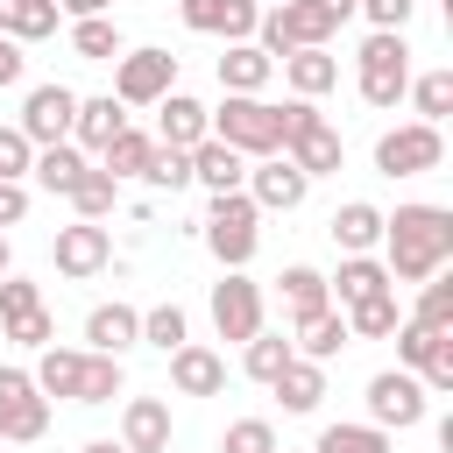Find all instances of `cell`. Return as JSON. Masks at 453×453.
Returning <instances> with one entry per match:
<instances>
[{
    "label": "cell",
    "mask_w": 453,
    "mask_h": 453,
    "mask_svg": "<svg viewBox=\"0 0 453 453\" xmlns=\"http://www.w3.org/2000/svg\"><path fill=\"white\" fill-rule=\"evenodd\" d=\"M191 184H205V191H241V184H248V156L205 134V142L191 149Z\"/></svg>",
    "instance_id": "22"
},
{
    "label": "cell",
    "mask_w": 453,
    "mask_h": 453,
    "mask_svg": "<svg viewBox=\"0 0 453 453\" xmlns=\"http://www.w3.org/2000/svg\"><path fill=\"white\" fill-rule=\"evenodd\" d=\"M64 198H71V212H78V219H106V212L120 205V184H113L99 163H85V177H78Z\"/></svg>",
    "instance_id": "35"
},
{
    "label": "cell",
    "mask_w": 453,
    "mask_h": 453,
    "mask_svg": "<svg viewBox=\"0 0 453 453\" xmlns=\"http://www.w3.org/2000/svg\"><path fill=\"white\" fill-rule=\"evenodd\" d=\"M396 290H375V297H361V304H347V333L354 340H389L396 333Z\"/></svg>",
    "instance_id": "37"
},
{
    "label": "cell",
    "mask_w": 453,
    "mask_h": 453,
    "mask_svg": "<svg viewBox=\"0 0 453 453\" xmlns=\"http://www.w3.org/2000/svg\"><path fill=\"white\" fill-rule=\"evenodd\" d=\"M28 375H35V389H42V396H71V403H78L85 347H57V340H50V347H35V368H28Z\"/></svg>",
    "instance_id": "28"
},
{
    "label": "cell",
    "mask_w": 453,
    "mask_h": 453,
    "mask_svg": "<svg viewBox=\"0 0 453 453\" xmlns=\"http://www.w3.org/2000/svg\"><path fill=\"white\" fill-rule=\"evenodd\" d=\"M28 163H35V142L21 127H0V184H28Z\"/></svg>",
    "instance_id": "45"
},
{
    "label": "cell",
    "mask_w": 453,
    "mask_h": 453,
    "mask_svg": "<svg viewBox=\"0 0 453 453\" xmlns=\"http://www.w3.org/2000/svg\"><path fill=\"white\" fill-rule=\"evenodd\" d=\"M85 163H92V156H85L78 142H50V149H35V163H28V177H35V184H42L50 198H64V191H71V184L85 177Z\"/></svg>",
    "instance_id": "29"
},
{
    "label": "cell",
    "mask_w": 453,
    "mask_h": 453,
    "mask_svg": "<svg viewBox=\"0 0 453 453\" xmlns=\"http://www.w3.org/2000/svg\"><path fill=\"white\" fill-rule=\"evenodd\" d=\"M276 113H283V156H290L304 177H333V170L347 163V142H340V127L319 113V99H297V92H290Z\"/></svg>",
    "instance_id": "4"
},
{
    "label": "cell",
    "mask_w": 453,
    "mask_h": 453,
    "mask_svg": "<svg viewBox=\"0 0 453 453\" xmlns=\"http://www.w3.org/2000/svg\"><path fill=\"white\" fill-rule=\"evenodd\" d=\"M14 269V248H7V226H0V276Z\"/></svg>",
    "instance_id": "52"
},
{
    "label": "cell",
    "mask_w": 453,
    "mask_h": 453,
    "mask_svg": "<svg viewBox=\"0 0 453 453\" xmlns=\"http://www.w3.org/2000/svg\"><path fill=\"white\" fill-rule=\"evenodd\" d=\"M403 85H411V42H403V28H368L361 57H354V92L375 113H389L403 99Z\"/></svg>",
    "instance_id": "5"
},
{
    "label": "cell",
    "mask_w": 453,
    "mask_h": 453,
    "mask_svg": "<svg viewBox=\"0 0 453 453\" xmlns=\"http://www.w3.org/2000/svg\"><path fill=\"white\" fill-rule=\"evenodd\" d=\"M276 78V57L262 50V42H226V57H219V92H262Z\"/></svg>",
    "instance_id": "26"
},
{
    "label": "cell",
    "mask_w": 453,
    "mask_h": 453,
    "mask_svg": "<svg viewBox=\"0 0 453 453\" xmlns=\"http://www.w3.org/2000/svg\"><path fill=\"white\" fill-rule=\"evenodd\" d=\"M382 269H389V283H425L432 269H446L453 262V212L446 205H425V198H411V205H396V212H382Z\"/></svg>",
    "instance_id": "1"
},
{
    "label": "cell",
    "mask_w": 453,
    "mask_h": 453,
    "mask_svg": "<svg viewBox=\"0 0 453 453\" xmlns=\"http://www.w3.org/2000/svg\"><path fill=\"white\" fill-rule=\"evenodd\" d=\"M50 432V396L28 368H0V446H35Z\"/></svg>",
    "instance_id": "11"
},
{
    "label": "cell",
    "mask_w": 453,
    "mask_h": 453,
    "mask_svg": "<svg viewBox=\"0 0 453 453\" xmlns=\"http://www.w3.org/2000/svg\"><path fill=\"white\" fill-rule=\"evenodd\" d=\"M290 326H297V340H290V347H297L304 361H333V354H340V347L354 340V333H347V311H340V304H326V311H304V319H290Z\"/></svg>",
    "instance_id": "25"
},
{
    "label": "cell",
    "mask_w": 453,
    "mask_h": 453,
    "mask_svg": "<svg viewBox=\"0 0 453 453\" xmlns=\"http://www.w3.org/2000/svg\"><path fill=\"white\" fill-rule=\"evenodd\" d=\"M269 389H276V403H283L290 418H311V411L326 403V361H304V354H290V361H283V375H276Z\"/></svg>",
    "instance_id": "20"
},
{
    "label": "cell",
    "mask_w": 453,
    "mask_h": 453,
    "mask_svg": "<svg viewBox=\"0 0 453 453\" xmlns=\"http://www.w3.org/2000/svg\"><path fill=\"white\" fill-rule=\"evenodd\" d=\"M57 14H71V21L78 14H113V0H57Z\"/></svg>",
    "instance_id": "50"
},
{
    "label": "cell",
    "mask_w": 453,
    "mask_h": 453,
    "mask_svg": "<svg viewBox=\"0 0 453 453\" xmlns=\"http://www.w3.org/2000/svg\"><path fill=\"white\" fill-rule=\"evenodd\" d=\"M276 453H283V446H276Z\"/></svg>",
    "instance_id": "54"
},
{
    "label": "cell",
    "mask_w": 453,
    "mask_h": 453,
    "mask_svg": "<svg viewBox=\"0 0 453 453\" xmlns=\"http://www.w3.org/2000/svg\"><path fill=\"white\" fill-rule=\"evenodd\" d=\"M403 99L418 106V120H432V127H446V113H453V71L439 64V71H411V85H403Z\"/></svg>",
    "instance_id": "33"
},
{
    "label": "cell",
    "mask_w": 453,
    "mask_h": 453,
    "mask_svg": "<svg viewBox=\"0 0 453 453\" xmlns=\"http://www.w3.org/2000/svg\"><path fill=\"white\" fill-rule=\"evenodd\" d=\"M205 134L241 149L248 163L255 156H283V113L262 99V92H226L219 106H205Z\"/></svg>",
    "instance_id": "2"
},
{
    "label": "cell",
    "mask_w": 453,
    "mask_h": 453,
    "mask_svg": "<svg viewBox=\"0 0 453 453\" xmlns=\"http://www.w3.org/2000/svg\"><path fill=\"white\" fill-rule=\"evenodd\" d=\"M78 453H127L120 439H92V446H78Z\"/></svg>",
    "instance_id": "51"
},
{
    "label": "cell",
    "mask_w": 453,
    "mask_h": 453,
    "mask_svg": "<svg viewBox=\"0 0 453 453\" xmlns=\"http://www.w3.org/2000/svg\"><path fill=\"white\" fill-rule=\"evenodd\" d=\"M290 354H297V347H290L283 333H269V326H262L255 340H241V368H248V382H262V389L283 375V361H290Z\"/></svg>",
    "instance_id": "34"
},
{
    "label": "cell",
    "mask_w": 453,
    "mask_h": 453,
    "mask_svg": "<svg viewBox=\"0 0 453 453\" xmlns=\"http://www.w3.org/2000/svg\"><path fill=\"white\" fill-rule=\"evenodd\" d=\"M127 127V106L113 99V92H92V99H78V113H71V142L85 149V156H99L113 134Z\"/></svg>",
    "instance_id": "19"
},
{
    "label": "cell",
    "mask_w": 453,
    "mask_h": 453,
    "mask_svg": "<svg viewBox=\"0 0 453 453\" xmlns=\"http://www.w3.org/2000/svg\"><path fill=\"white\" fill-rule=\"evenodd\" d=\"M156 142L163 149H198L205 142V106L191 92H163L156 99Z\"/></svg>",
    "instance_id": "21"
},
{
    "label": "cell",
    "mask_w": 453,
    "mask_h": 453,
    "mask_svg": "<svg viewBox=\"0 0 453 453\" xmlns=\"http://www.w3.org/2000/svg\"><path fill=\"white\" fill-rule=\"evenodd\" d=\"M120 446L127 453H170V403L163 396H127L120 403Z\"/></svg>",
    "instance_id": "18"
},
{
    "label": "cell",
    "mask_w": 453,
    "mask_h": 453,
    "mask_svg": "<svg viewBox=\"0 0 453 453\" xmlns=\"http://www.w3.org/2000/svg\"><path fill=\"white\" fill-rule=\"evenodd\" d=\"M35 304H42V283H28V276H14V269H7V276H0V326L28 319Z\"/></svg>",
    "instance_id": "44"
},
{
    "label": "cell",
    "mask_w": 453,
    "mask_h": 453,
    "mask_svg": "<svg viewBox=\"0 0 453 453\" xmlns=\"http://www.w3.org/2000/svg\"><path fill=\"white\" fill-rule=\"evenodd\" d=\"M170 389H177V396H219V389H226V361H219L212 347L184 340V347H170Z\"/></svg>",
    "instance_id": "17"
},
{
    "label": "cell",
    "mask_w": 453,
    "mask_h": 453,
    "mask_svg": "<svg viewBox=\"0 0 453 453\" xmlns=\"http://www.w3.org/2000/svg\"><path fill=\"white\" fill-rule=\"evenodd\" d=\"M177 21L191 35H226V42H255L262 0H177Z\"/></svg>",
    "instance_id": "15"
},
{
    "label": "cell",
    "mask_w": 453,
    "mask_h": 453,
    "mask_svg": "<svg viewBox=\"0 0 453 453\" xmlns=\"http://www.w3.org/2000/svg\"><path fill=\"white\" fill-rule=\"evenodd\" d=\"M0 333H7L14 347H28V354H35V347H50V340H57V319H50V304H35L28 319H14V326H0Z\"/></svg>",
    "instance_id": "46"
},
{
    "label": "cell",
    "mask_w": 453,
    "mask_h": 453,
    "mask_svg": "<svg viewBox=\"0 0 453 453\" xmlns=\"http://www.w3.org/2000/svg\"><path fill=\"white\" fill-rule=\"evenodd\" d=\"M368 425H382V432H411V425H425L432 418V396H425V382L411 375V368H382V375H368Z\"/></svg>",
    "instance_id": "9"
},
{
    "label": "cell",
    "mask_w": 453,
    "mask_h": 453,
    "mask_svg": "<svg viewBox=\"0 0 453 453\" xmlns=\"http://www.w3.org/2000/svg\"><path fill=\"white\" fill-rule=\"evenodd\" d=\"M311 453H389V432L382 425H326L311 439Z\"/></svg>",
    "instance_id": "39"
},
{
    "label": "cell",
    "mask_w": 453,
    "mask_h": 453,
    "mask_svg": "<svg viewBox=\"0 0 453 453\" xmlns=\"http://www.w3.org/2000/svg\"><path fill=\"white\" fill-rule=\"evenodd\" d=\"M21 78H28V57H21V42H14V35H0V92H7V85H21Z\"/></svg>",
    "instance_id": "48"
},
{
    "label": "cell",
    "mask_w": 453,
    "mask_h": 453,
    "mask_svg": "<svg viewBox=\"0 0 453 453\" xmlns=\"http://www.w3.org/2000/svg\"><path fill=\"white\" fill-rule=\"evenodd\" d=\"M205 311H212V333L219 340H255L262 333V319H269V304H262V283L248 276V269H219V283H212V297H205Z\"/></svg>",
    "instance_id": "7"
},
{
    "label": "cell",
    "mask_w": 453,
    "mask_h": 453,
    "mask_svg": "<svg viewBox=\"0 0 453 453\" xmlns=\"http://www.w3.org/2000/svg\"><path fill=\"white\" fill-rule=\"evenodd\" d=\"M57 0H0V35H14V42H42V35H57Z\"/></svg>",
    "instance_id": "31"
},
{
    "label": "cell",
    "mask_w": 453,
    "mask_h": 453,
    "mask_svg": "<svg viewBox=\"0 0 453 453\" xmlns=\"http://www.w3.org/2000/svg\"><path fill=\"white\" fill-rule=\"evenodd\" d=\"M354 14H368V28H411L418 0H354Z\"/></svg>",
    "instance_id": "47"
},
{
    "label": "cell",
    "mask_w": 453,
    "mask_h": 453,
    "mask_svg": "<svg viewBox=\"0 0 453 453\" xmlns=\"http://www.w3.org/2000/svg\"><path fill=\"white\" fill-rule=\"evenodd\" d=\"M163 92H177V57L142 42V50H120L113 57V99L120 106H156Z\"/></svg>",
    "instance_id": "10"
},
{
    "label": "cell",
    "mask_w": 453,
    "mask_h": 453,
    "mask_svg": "<svg viewBox=\"0 0 453 453\" xmlns=\"http://www.w3.org/2000/svg\"><path fill=\"white\" fill-rule=\"evenodd\" d=\"M340 28H347V14H333L326 0H276V7H262L255 42H262V50L283 64L290 50H326Z\"/></svg>",
    "instance_id": "3"
},
{
    "label": "cell",
    "mask_w": 453,
    "mask_h": 453,
    "mask_svg": "<svg viewBox=\"0 0 453 453\" xmlns=\"http://www.w3.org/2000/svg\"><path fill=\"white\" fill-rule=\"evenodd\" d=\"M28 219V184H0V226H21Z\"/></svg>",
    "instance_id": "49"
},
{
    "label": "cell",
    "mask_w": 453,
    "mask_h": 453,
    "mask_svg": "<svg viewBox=\"0 0 453 453\" xmlns=\"http://www.w3.org/2000/svg\"><path fill=\"white\" fill-rule=\"evenodd\" d=\"M184 340H191V319H184V304H156V311H142V347L170 354V347H184Z\"/></svg>",
    "instance_id": "40"
},
{
    "label": "cell",
    "mask_w": 453,
    "mask_h": 453,
    "mask_svg": "<svg viewBox=\"0 0 453 453\" xmlns=\"http://www.w3.org/2000/svg\"><path fill=\"white\" fill-rule=\"evenodd\" d=\"M262 7H276V0H262Z\"/></svg>",
    "instance_id": "53"
},
{
    "label": "cell",
    "mask_w": 453,
    "mask_h": 453,
    "mask_svg": "<svg viewBox=\"0 0 453 453\" xmlns=\"http://www.w3.org/2000/svg\"><path fill=\"white\" fill-rule=\"evenodd\" d=\"M326 290H333L340 311H347V304H361V297H375V290H396V283H389L382 255H340V269L326 276Z\"/></svg>",
    "instance_id": "24"
},
{
    "label": "cell",
    "mask_w": 453,
    "mask_h": 453,
    "mask_svg": "<svg viewBox=\"0 0 453 453\" xmlns=\"http://www.w3.org/2000/svg\"><path fill=\"white\" fill-rule=\"evenodd\" d=\"M85 347H92V354L127 361V354L142 347V311H134V304H120V297H113V304H92V311H85Z\"/></svg>",
    "instance_id": "16"
},
{
    "label": "cell",
    "mask_w": 453,
    "mask_h": 453,
    "mask_svg": "<svg viewBox=\"0 0 453 453\" xmlns=\"http://www.w3.org/2000/svg\"><path fill=\"white\" fill-rule=\"evenodd\" d=\"M219 453H276V425L269 418H234L219 432Z\"/></svg>",
    "instance_id": "42"
},
{
    "label": "cell",
    "mask_w": 453,
    "mask_h": 453,
    "mask_svg": "<svg viewBox=\"0 0 453 453\" xmlns=\"http://www.w3.org/2000/svg\"><path fill=\"white\" fill-rule=\"evenodd\" d=\"M262 212H297L304 198H311V177L290 163V156H255L248 163V184H241Z\"/></svg>",
    "instance_id": "13"
},
{
    "label": "cell",
    "mask_w": 453,
    "mask_h": 453,
    "mask_svg": "<svg viewBox=\"0 0 453 453\" xmlns=\"http://www.w3.org/2000/svg\"><path fill=\"white\" fill-rule=\"evenodd\" d=\"M149 156H156V134H142V127H120V134L99 149V170H106L113 184H127V177H142V170H149Z\"/></svg>",
    "instance_id": "30"
},
{
    "label": "cell",
    "mask_w": 453,
    "mask_h": 453,
    "mask_svg": "<svg viewBox=\"0 0 453 453\" xmlns=\"http://www.w3.org/2000/svg\"><path fill=\"white\" fill-rule=\"evenodd\" d=\"M120 389H127V368H120L113 354H92V347H85V375H78V403H92V411H99V403H113Z\"/></svg>",
    "instance_id": "38"
},
{
    "label": "cell",
    "mask_w": 453,
    "mask_h": 453,
    "mask_svg": "<svg viewBox=\"0 0 453 453\" xmlns=\"http://www.w3.org/2000/svg\"><path fill=\"white\" fill-rule=\"evenodd\" d=\"M418 326H453V276L446 269H432L425 283H418V311H411Z\"/></svg>",
    "instance_id": "41"
},
{
    "label": "cell",
    "mask_w": 453,
    "mask_h": 453,
    "mask_svg": "<svg viewBox=\"0 0 453 453\" xmlns=\"http://www.w3.org/2000/svg\"><path fill=\"white\" fill-rule=\"evenodd\" d=\"M446 163V134L432 120H403L389 134H375V170L382 177H432Z\"/></svg>",
    "instance_id": "8"
},
{
    "label": "cell",
    "mask_w": 453,
    "mask_h": 453,
    "mask_svg": "<svg viewBox=\"0 0 453 453\" xmlns=\"http://www.w3.org/2000/svg\"><path fill=\"white\" fill-rule=\"evenodd\" d=\"M142 177H149L156 191H184V184H191V149H163V142H156V156H149Z\"/></svg>",
    "instance_id": "43"
},
{
    "label": "cell",
    "mask_w": 453,
    "mask_h": 453,
    "mask_svg": "<svg viewBox=\"0 0 453 453\" xmlns=\"http://www.w3.org/2000/svg\"><path fill=\"white\" fill-rule=\"evenodd\" d=\"M71 50H78L85 64H113L127 42H120V21H113V14H78V21H71Z\"/></svg>",
    "instance_id": "32"
},
{
    "label": "cell",
    "mask_w": 453,
    "mask_h": 453,
    "mask_svg": "<svg viewBox=\"0 0 453 453\" xmlns=\"http://www.w3.org/2000/svg\"><path fill=\"white\" fill-rule=\"evenodd\" d=\"M333 248L340 255H375V241H382V205H368V198H347L340 212H333Z\"/></svg>",
    "instance_id": "23"
},
{
    "label": "cell",
    "mask_w": 453,
    "mask_h": 453,
    "mask_svg": "<svg viewBox=\"0 0 453 453\" xmlns=\"http://www.w3.org/2000/svg\"><path fill=\"white\" fill-rule=\"evenodd\" d=\"M50 262H57V276L92 283V276H106V269H113V234H106L99 219H71V226H57Z\"/></svg>",
    "instance_id": "12"
},
{
    "label": "cell",
    "mask_w": 453,
    "mask_h": 453,
    "mask_svg": "<svg viewBox=\"0 0 453 453\" xmlns=\"http://www.w3.org/2000/svg\"><path fill=\"white\" fill-rule=\"evenodd\" d=\"M71 113H78V92H71V85H28L14 127H21L35 149H50V142H71Z\"/></svg>",
    "instance_id": "14"
},
{
    "label": "cell",
    "mask_w": 453,
    "mask_h": 453,
    "mask_svg": "<svg viewBox=\"0 0 453 453\" xmlns=\"http://www.w3.org/2000/svg\"><path fill=\"white\" fill-rule=\"evenodd\" d=\"M198 234H205V248H212L219 269H248L255 248H262V205H255L248 191H212Z\"/></svg>",
    "instance_id": "6"
},
{
    "label": "cell",
    "mask_w": 453,
    "mask_h": 453,
    "mask_svg": "<svg viewBox=\"0 0 453 453\" xmlns=\"http://www.w3.org/2000/svg\"><path fill=\"white\" fill-rule=\"evenodd\" d=\"M276 71H283V85H290L297 99H319V92L340 85V57H333V50H290Z\"/></svg>",
    "instance_id": "27"
},
{
    "label": "cell",
    "mask_w": 453,
    "mask_h": 453,
    "mask_svg": "<svg viewBox=\"0 0 453 453\" xmlns=\"http://www.w3.org/2000/svg\"><path fill=\"white\" fill-rule=\"evenodd\" d=\"M276 283H283V304H290V319H304V311H326V304H333V290H326V276H319L311 262H290Z\"/></svg>",
    "instance_id": "36"
}]
</instances>
